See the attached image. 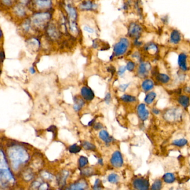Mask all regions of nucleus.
I'll list each match as a JSON object with an SVG mask.
<instances>
[{
	"mask_svg": "<svg viewBox=\"0 0 190 190\" xmlns=\"http://www.w3.org/2000/svg\"><path fill=\"white\" fill-rule=\"evenodd\" d=\"M129 45V42L126 38H121L114 47V54L115 56L119 57L124 54L127 51Z\"/></svg>",
	"mask_w": 190,
	"mask_h": 190,
	"instance_id": "1",
	"label": "nucleus"
},
{
	"mask_svg": "<svg viewBox=\"0 0 190 190\" xmlns=\"http://www.w3.org/2000/svg\"><path fill=\"white\" fill-rule=\"evenodd\" d=\"M51 16L49 13H36L32 17V21L35 25L42 26L47 23L50 19Z\"/></svg>",
	"mask_w": 190,
	"mask_h": 190,
	"instance_id": "2",
	"label": "nucleus"
},
{
	"mask_svg": "<svg viewBox=\"0 0 190 190\" xmlns=\"http://www.w3.org/2000/svg\"><path fill=\"white\" fill-rule=\"evenodd\" d=\"M133 187L138 190H148L150 184L147 179L143 178H137L133 181Z\"/></svg>",
	"mask_w": 190,
	"mask_h": 190,
	"instance_id": "3",
	"label": "nucleus"
},
{
	"mask_svg": "<svg viewBox=\"0 0 190 190\" xmlns=\"http://www.w3.org/2000/svg\"><path fill=\"white\" fill-rule=\"evenodd\" d=\"M110 162L114 167L119 168L122 166L123 164V160L120 152L115 151L112 155Z\"/></svg>",
	"mask_w": 190,
	"mask_h": 190,
	"instance_id": "4",
	"label": "nucleus"
},
{
	"mask_svg": "<svg viewBox=\"0 0 190 190\" xmlns=\"http://www.w3.org/2000/svg\"><path fill=\"white\" fill-rule=\"evenodd\" d=\"M137 113L139 118L142 121H146L149 117V112L146 109L144 104H141L138 105Z\"/></svg>",
	"mask_w": 190,
	"mask_h": 190,
	"instance_id": "5",
	"label": "nucleus"
},
{
	"mask_svg": "<svg viewBox=\"0 0 190 190\" xmlns=\"http://www.w3.org/2000/svg\"><path fill=\"white\" fill-rule=\"evenodd\" d=\"M81 94L83 98L86 100L90 101L94 98V94L92 90L87 86H84L82 88L81 90Z\"/></svg>",
	"mask_w": 190,
	"mask_h": 190,
	"instance_id": "6",
	"label": "nucleus"
},
{
	"mask_svg": "<svg viewBox=\"0 0 190 190\" xmlns=\"http://www.w3.org/2000/svg\"><path fill=\"white\" fill-rule=\"evenodd\" d=\"M142 32V28L137 23H133L129 28V35L131 37H137Z\"/></svg>",
	"mask_w": 190,
	"mask_h": 190,
	"instance_id": "7",
	"label": "nucleus"
},
{
	"mask_svg": "<svg viewBox=\"0 0 190 190\" xmlns=\"http://www.w3.org/2000/svg\"><path fill=\"white\" fill-rule=\"evenodd\" d=\"M66 11L68 13L69 17V25L72 23H76V20L77 18V12L73 7L70 6H66Z\"/></svg>",
	"mask_w": 190,
	"mask_h": 190,
	"instance_id": "8",
	"label": "nucleus"
},
{
	"mask_svg": "<svg viewBox=\"0 0 190 190\" xmlns=\"http://www.w3.org/2000/svg\"><path fill=\"white\" fill-rule=\"evenodd\" d=\"M178 64L180 68L184 71H186L187 69V55L182 53L179 55L178 58Z\"/></svg>",
	"mask_w": 190,
	"mask_h": 190,
	"instance_id": "9",
	"label": "nucleus"
},
{
	"mask_svg": "<svg viewBox=\"0 0 190 190\" xmlns=\"http://www.w3.org/2000/svg\"><path fill=\"white\" fill-rule=\"evenodd\" d=\"M181 40V35L179 31L173 30L170 36V41L173 44H177Z\"/></svg>",
	"mask_w": 190,
	"mask_h": 190,
	"instance_id": "10",
	"label": "nucleus"
},
{
	"mask_svg": "<svg viewBox=\"0 0 190 190\" xmlns=\"http://www.w3.org/2000/svg\"><path fill=\"white\" fill-rule=\"evenodd\" d=\"M150 69V65L149 64L142 63L139 66L138 74L142 76H145L148 74Z\"/></svg>",
	"mask_w": 190,
	"mask_h": 190,
	"instance_id": "11",
	"label": "nucleus"
},
{
	"mask_svg": "<svg viewBox=\"0 0 190 190\" xmlns=\"http://www.w3.org/2000/svg\"><path fill=\"white\" fill-rule=\"evenodd\" d=\"M97 5L90 1H85L81 4L80 7L84 10H90L95 9Z\"/></svg>",
	"mask_w": 190,
	"mask_h": 190,
	"instance_id": "12",
	"label": "nucleus"
},
{
	"mask_svg": "<svg viewBox=\"0 0 190 190\" xmlns=\"http://www.w3.org/2000/svg\"><path fill=\"white\" fill-rule=\"evenodd\" d=\"M154 87V83L153 81L150 79L144 80L142 84V88L144 91L149 92L152 90Z\"/></svg>",
	"mask_w": 190,
	"mask_h": 190,
	"instance_id": "13",
	"label": "nucleus"
},
{
	"mask_svg": "<svg viewBox=\"0 0 190 190\" xmlns=\"http://www.w3.org/2000/svg\"><path fill=\"white\" fill-rule=\"evenodd\" d=\"M35 4L40 8H45L51 6L50 0H35Z\"/></svg>",
	"mask_w": 190,
	"mask_h": 190,
	"instance_id": "14",
	"label": "nucleus"
},
{
	"mask_svg": "<svg viewBox=\"0 0 190 190\" xmlns=\"http://www.w3.org/2000/svg\"><path fill=\"white\" fill-rule=\"evenodd\" d=\"M99 137L106 143H110L113 141V138L110 137L109 133L106 131L103 130L99 133Z\"/></svg>",
	"mask_w": 190,
	"mask_h": 190,
	"instance_id": "15",
	"label": "nucleus"
},
{
	"mask_svg": "<svg viewBox=\"0 0 190 190\" xmlns=\"http://www.w3.org/2000/svg\"><path fill=\"white\" fill-rule=\"evenodd\" d=\"M179 103L184 108H187L190 105V98L187 96L182 95L179 97L178 99Z\"/></svg>",
	"mask_w": 190,
	"mask_h": 190,
	"instance_id": "16",
	"label": "nucleus"
},
{
	"mask_svg": "<svg viewBox=\"0 0 190 190\" xmlns=\"http://www.w3.org/2000/svg\"><path fill=\"white\" fill-rule=\"evenodd\" d=\"M163 181L167 184H172L174 182L176 177L173 173H167L164 174L163 176Z\"/></svg>",
	"mask_w": 190,
	"mask_h": 190,
	"instance_id": "17",
	"label": "nucleus"
},
{
	"mask_svg": "<svg viewBox=\"0 0 190 190\" xmlns=\"http://www.w3.org/2000/svg\"><path fill=\"white\" fill-rule=\"evenodd\" d=\"M156 96H157V95H156L155 93L153 92L148 93L144 98V102H146V103H147V104H150L154 102V100H155V98H156Z\"/></svg>",
	"mask_w": 190,
	"mask_h": 190,
	"instance_id": "18",
	"label": "nucleus"
},
{
	"mask_svg": "<svg viewBox=\"0 0 190 190\" xmlns=\"http://www.w3.org/2000/svg\"><path fill=\"white\" fill-rule=\"evenodd\" d=\"M157 80L163 84L168 83L170 81V78L165 74H158L156 76Z\"/></svg>",
	"mask_w": 190,
	"mask_h": 190,
	"instance_id": "19",
	"label": "nucleus"
},
{
	"mask_svg": "<svg viewBox=\"0 0 190 190\" xmlns=\"http://www.w3.org/2000/svg\"><path fill=\"white\" fill-rule=\"evenodd\" d=\"M84 102L81 98L75 97L74 98V109L75 110L79 111V110H81L82 107L84 105Z\"/></svg>",
	"mask_w": 190,
	"mask_h": 190,
	"instance_id": "20",
	"label": "nucleus"
},
{
	"mask_svg": "<svg viewBox=\"0 0 190 190\" xmlns=\"http://www.w3.org/2000/svg\"><path fill=\"white\" fill-rule=\"evenodd\" d=\"M47 32H48L49 35L51 37H52V39H55L58 38V36H59L58 30H57V29H56V28L54 26L51 25L49 28Z\"/></svg>",
	"mask_w": 190,
	"mask_h": 190,
	"instance_id": "21",
	"label": "nucleus"
},
{
	"mask_svg": "<svg viewBox=\"0 0 190 190\" xmlns=\"http://www.w3.org/2000/svg\"><path fill=\"white\" fill-rule=\"evenodd\" d=\"M87 186L85 183L83 182H77L71 184L70 186L69 189L70 190H84Z\"/></svg>",
	"mask_w": 190,
	"mask_h": 190,
	"instance_id": "22",
	"label": "nucleus"
},
{
	"mask_svg": "<svg viewBox=\"0 0 190 190\" xmlns=\"http://www.w3.org/2000/svg\"><path fill=\"white\" fill-rule=\"evenodd\" d=\"M121 99L126 103H133L135 102L137 100V99L134 97L130 95H123V96L121 97Z\"/></svg>",
	"mask_w": 190,
	"mask_h": 190,
	"instance_id": "23",
	"label": "nucleus"
},
{
	"mask_svg": "<svg viewBox=\"0 0 190 190\" xmlns=\"http://www.w3.org/2000/svg\"><path fill=\"white\" fill-rule=\"evenodd\" d=\"M187 143V140L184 139V138H181V139H178L176 140L173 141L172 142L173 145L177 146V147H184L185 145H186Z\"/></svg>",
	"mask_w": 190,
	"mask_h": 190,
	"instance_id": "24",
	"label": "nucleus"
},
{
	"mask_svg": "<svg viewBox=\"0 0 190 190\" xmlns=\"http://www.w3.org/2000/svg\"><path fill=\"white\" fill-rule=\"evenodd\" d=\"M15 12L16 14H17V15L19 16H23L24 15H25V13H26L25 8L23 7V6H21V5H18V6L15 7Z\"/></svg>",
	"mask_w": 190,
	"mask_h": 190,
	"instance_id": "25",
	"label": "nucleus"
},
{
	"mask_svg": "<svg viewBox=\"0 0 190 190\" xmlns=\"http://www.w3.org/2000/svg\"><path fill=\"white\" fill-rule=\"evenodd\" d=\"M81 145L83 146V147H84V148L85 150H95L96 147L93 144L91 143H89L87 141H84L82 142Z\"/></svg>",
	"mask_w": 190,
	"mask_h": 190,
	"instance_id": "26",
	"label": "nucleus"
},
{
	"mask_svg": "<svg viewBox=\"0 0 190 190\" xmlns=\"http://www.w3.org/2000/svg\"><path fill=\"white\" fill-rule=\"evenodd\" d=\"M119 177L118 175H117L115 173L110 174L108 177V181L112 184H117L119 181Z\"/></svg>",
	"mask_w": 190,
	"mask_h": 190,
	"instance_id": "27",
	"label": "nucleus"
},
{
	"mask_svg": "<svg viewBox=\"0 0 190 190\" xmlns=\"http://www.w3.org/2000/svg\"><path fill=\"white\" fill-rule=\"evenodd\" d=\"M29 45L31 46V48H33L34 49H36L39 47L40 46V43L39 41L36 39H32L31 40L29 41Z\"/></svg>",
	"mask_w": 190,
	"mask_h": 190,
	"instance_id": "28",
	"label": "nucleus"
},
{
	"mask_svg": "<svg viewBox=\"0 0 190 190\" xmlns=\"http://www.w3.org/2000/svg\"><path fill=\"white\" fill-rule=\"evenodd\" d=\"M162 183L160 179H157L152 186V190H160L162 188Z\"/></svg>",
	"mask_w": 190,
	"mask_h": 190,
	"instance_id": "29",
	"label": "nucleus"
},
{
	"mask_svg": "<svg viewBox=\"0 0 190 190\" xmlns=\"http://www.w3.org/2000/svg\"><path fill=\"white\" fill-rule=\"evenodd\" d=\"M69 152L72 153H77L81 150V147L77 144H73L69 148Z\"/></svg>",
	"mask_w": 190,
	"mask_h": 190,
	"instance_id": "30",
	"label": "nucleus"
},
{
	"mask_svg": "<svg viewBox=\"0 0 190 190\" xmlns=\"http://www.w3.org/2000/svg\"><path fill=\"white\" fill-rule=\"evenodd\" d=\"M79 166L81 168H82V167H84L85 166H86V165L88 163V158L85 157L81 156L79 158Z\"/></svg>",
	"mask_w": 190,
	"mask_h": 190,
	"instance_id": "31",
	"label": "nucleus"
},
{
	"mask_svg": "<svg viewBox=\"0 0 190 190\" xmlns=\"http://www.w3.org/2000/svg\"><path fill=\"white\" fill-rule=\"evenodd\" d=\"M102 186V183H101V181L97 179L95 182V184L94 185V187H93V189L94 190H100L102 189V187H101Z\"/></svg>",
	"mask_w": 190,
	"mask_h": 190,
	"instance_id": "32",
	"label": "nucleus"
},
{
	"mask_svg": "<svg viewBox=\"0 0 190 190\" xmlns=\"http://www.w3.org/2000/svg\"><path fill=\"white\" fill-rule=\"evenodd\" d=\"M126 68L129 71H132L135 68V64L132 61H129L127 64Z\"/></svg>",
	"mask_w": 190,
	"mask_h": 190,
	"instance_id": "33",
	"label": "nucleus"
},
{
	"mask_svg": "<svg viewBox=\"0 0 190 190\" xmlns=\"http://www.w3.org/2000/svg\"><path fill=\"white\" fill-rule=\"evenodd\" d=\"M126 69H127L126 66H121L118 70V74L119 75H123L124 73V72L126 71Z\"/></svg>",
	"mask_w": 190,
	"mask_h": 190,
	"instance_id": "34",
	"label": "nucleus"
},
{
	"mask_svg": "<svg viewBox=\"0 0 190 190\" xmlns=\"http://www.w3.org/2000/svg\"><path fill=\"white\" fill-rule=\"evenodd\" d=\"M30 28V22L27 21L26 22H25V23H23V28L26 31H28Z\"/></svg>",
	"mask_w": 190,
	"mask_h": 190,
	"instance_id": "35",
	"label": "nucleus"
},
{
	"mask_svg": "<svg viewBox=\"0 0 190 190\" xmlns=\"http://www.w3.org/2000/svg\"><path fill=\"white\" fill-rule=\"evenodd\" d=\"M84 31H85L87 32L90 33V34H92L94 32V30L88 26H85L84 27Z\"/></svg>",
	"mask_w": 190,
	"mask_h": 190,
	"instance_id": "36",
	"label": "nucleus"
},
{
	"mask_svg": "<svg viewBox=\"0 0 190 190\" xmlns=\"http://www.w3.org/2000/svg\"><path fill=\"white\" fill-rule=\"evenodd\" d=\"M110 100H111V95H110L109 93H107V94L106 95V96L105 97V101L107 103L109 104L110 102Z\"/></svg>",
	"mask_w": 190,
	"mask_h": 190,
	"instance_id": "37",
	"label": "nucleus"
},
{
	"mask_svg": "<svg viewBox=\"0 0 190 190\" xmlns=\"http://www.w3.org/2000/svg\"><path fill=\"white\" fill-rule=\"evenodd\" d=\"M128 86H129V84H122V85H121V86H119V89H121V91L124 92Z\"/></svg>",
	"mask_w": 190,
	"mask_h": 190,
	"instance_id": "38",
	"label": "nucleus"
},
{
	"mask_svg": "<svg viewBox=\"0 0 190 190\" xmlns=\"http://www.w3.org/2000/svg\"><path fill=\"white\" fill-rule=\"evenodd\" d=\"M103 125H102L101 123H95V125H94V128H95V129H102V128H103Z\"/></svg>",
	"mask_w": 190,
	"mask_h": 190,
	"instance_id": "39",
	"label": "nucleus"
},
{
	"mask_svg": "<svg viewBox=\"0 0 190 190\" xmlns=\"http://www.w3.org/2000/svg\"><path fill=\"white\" fill-rule=\"evenodd\" d=\"M153 113H155V114H158L160 113V112L159 110L157 109H155V108H154V109H153Z\"/></svg>",
	"mask_w": 190,
	"mask_h": 190,
	"instance_id": "40",
	"label": "nucleus"
},
{
	"mask_svg": "<svg viewBox=\"0 0 190 190\" xmlns=\"http://www.w3.org/2000/svg\"><path fill=\"white\" fill-rule=\"evenodd\" d=\"M1 60H2V62L4 61V59H5V54L4 53V52H1Z\"/></svg>",
	"mask_w": 190,
	"mask_h": 190,
	"instance_id": "41",
	"label": "nucleus"
},
{
	"mask_svg": "<svg viewBox=\"0 0 190 190\" xmlns=\"http://www.w3.org/2000/svg\"><path fill=\"white\" fill-rule=\"evenodd\" d=\"M35 70L34 68H33V67H31V68H30V72L32 74H34V73H35Z\"/></svg>",
	"mask_w": 190,
	"mask_h": 190,
	"instance_id": "42",
	"label": "nucleus"
},
{
	"mask_svg": "<svg viewBox=\"0 0 190 190\" xmlns=\"http://www.w3.org/2000/svg\"><path fill=\"white\" fill-rule=\"evenodd\" d=\"M94 121H95V119H93L92 121H90L89 123L88 126H92L93 124H94Z\"/></svg>",
	"mask_w": 190,
	"mask_h": 190,
	"instance_id": "43",
	"label": "nucleus"
},
{
	"mask_svg": "<svg viewBox=\"0 0 190 190\" xmlns=\"http://www.w3.org/2000/svg\"><path fill=\"white\" fill-rule=\"evenodd\" d=\"M98 163L100 164V165H103V160L102 159V158H100V159H99V160H98Z\"/></svg>",
	"mask_w": 190,
	"mask_h": 190,
	"instance_id": "44",
	"label": "nucleus"
},
{
	"mask_svg": "<svg viewBox=\"0 0 190 190\" xmlns=\"http://www.w3.org/2000/svg\"><path fill=\"white\" fill-rule=\"evenodd\" d=\"M26 1H27V0H21V1L23 2H25Z\"/></svg>",
	"mask_w": 190,
	"mask_h": 190,
	"instance_id": "45",
	"label": "nucleus"
}]
</instances>
